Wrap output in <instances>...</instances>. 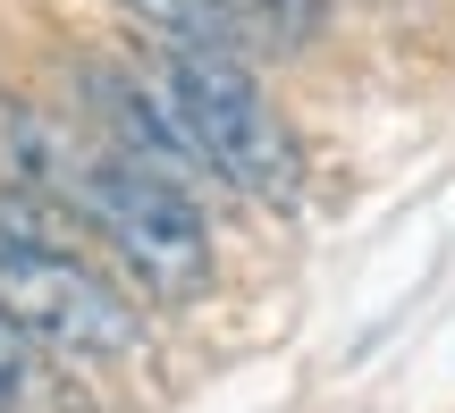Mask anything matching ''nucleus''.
Masks as SVG:
<instances>
[{"mask_svg": "<svg viewBox=\"0 0 455 413\" xmlns=\"http://www.w3.org/2000/svg\"><path fill=\"white\" fill-rule=\"evenodd\" d=\"M26 169L110 245V262L144 287L152 304H195L212 287V219L195 186L161 178L152 161L118 144H76L60 127H26Z\"/></svg>", "mask_w": 455, "mask_h": 413, "instance_id": "1", "label": "nucleus"}, {"mask_svg": "<svg viewBox=\"0 0 455 413\" xmlns=\"http://www.w3.org/2000/svg\"><path fill=\"white\" fill-rule=\"evenodd\" d=\"M0 313L68 363H127L144 346V313L60 245L34 195H0Z\"/></svg>", "mask_w": 455, "mask_h": 413, "instance_id": "2", "label": "nucleus"}, {"mask_svg": "<svg viewBox=\"0 0 455 413\" xmlns=\"http://www.w3.org/2000/svg\"><path fill=\"white\" fill-rule=\"evenodd\" d=\"M161 84L186 110L203 161H212L220 186L287 211L304 195V152H295V127L278 118V101L253 84V60L244 51H161Z\"/></svg>", "mask_w": 455, "mask_h": 413, "instance_id": "3", "label": "nucleus"}, {"mask_svg": "<svg viewBox=\"0 0 455 413\" xmlns=\"http://www.w3.org/2000/svg\"><path fill=\"white\" fill-rule=\"evenodd\" d=\"M118 17L152 51H244L253 60V34H244L236 0H118Z\"/></svg>", "mask_w": 455, "mask_h": 413, "instance_id": "4", "label": "nucleus"}, {"mask_svg": "<svg viewBox=\"0 0 455 413\" xmlns=\"http://www.w3.org/2000/svg\"><path fill=\"white\" fill-rule=\"evenodd\" d=\"M34 380H43V363H34V338L17 330L9 313H0V413H17L34 397Z\"/></svg>", "mask_w": 455, "mask_h": 413, "instance_id": "5", "label": "nucleus"}]
</instances>
